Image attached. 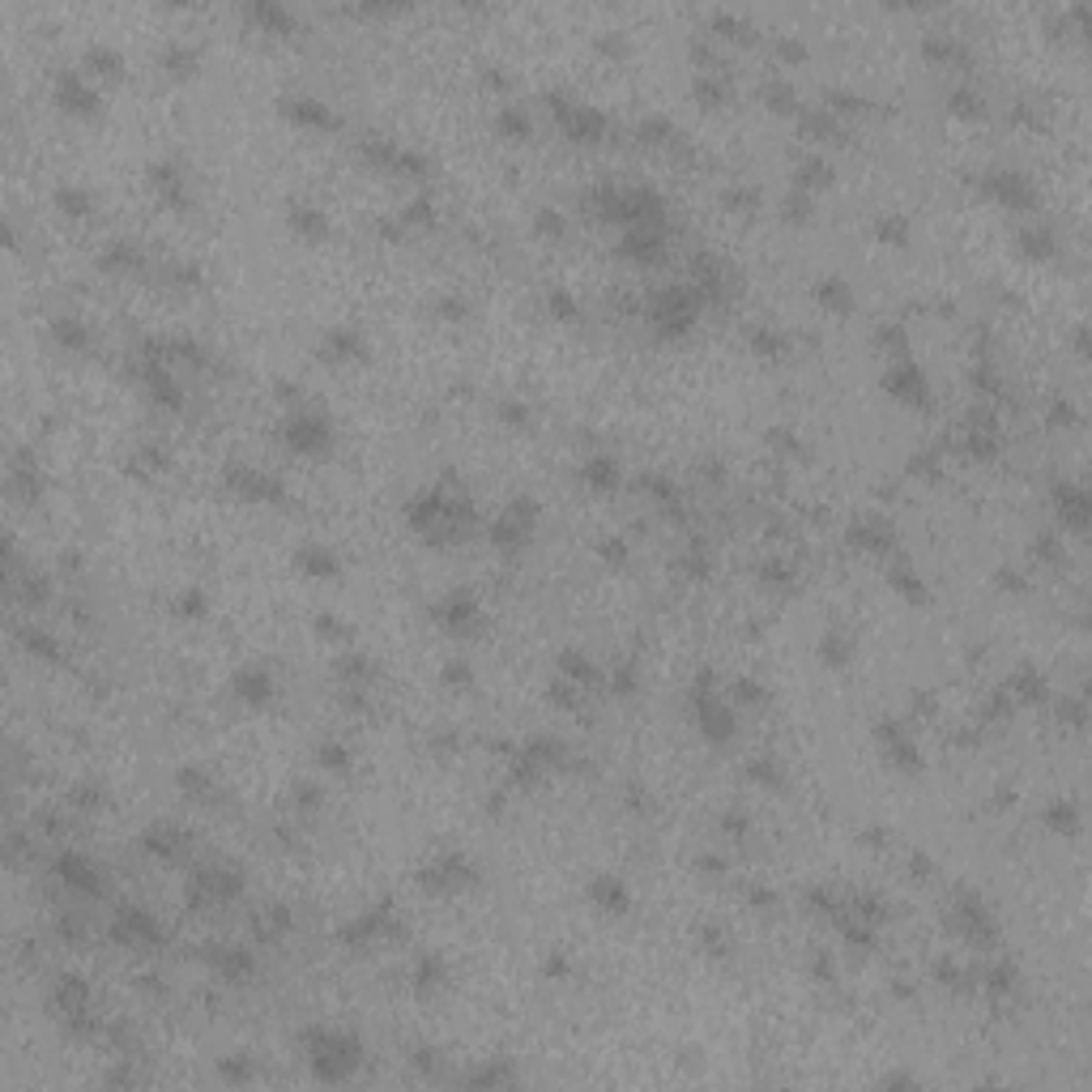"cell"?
Instances as JSON below:
<instances>
[{
    "mask_svg": "<svg viewBox=\"0 0 1092 1092\" xmlns=\"http://www.w3.org/2000/svg\"><path fill=\"white\" fill-rule=\"evenodd\" d=\"M304 1041H308L312 1075H316L320 1084L350 1080V1071L359 1067V1058H363L359 1037H350V1033H312V1037H304Z\"/></svg>",
    "mask_w": 1092,
    "mask_h": 1092,
    "instance_id": "cell-1",
    "label": "cell"
},
{
    "mask_svg": "<svg viewBox=\"0 0 1092 1092\" xmlns=\"http://www.w3.org/2000/svg\"><path fill=\"white\" fill-rule=\"evenodd\" d=\"M282 440L295 448V453H324L333 444V427L329 418L316 414V410H295L282 427Z\"/></svg>",
    "mask_w": 1092,
    "mask_h": 1092,
    "instance_id": "cell-2",
    "label": "cell"
},
{
    "mask_svg": "<svg viewBox=\"0 0 1092 1092\" xmlns=\"http://www.w3.org/2000/svg\"><path fill=\"white\" fill-rule=\"evenodd\" d=\"M695 713H700V730L713 743H730L734 739V717H730V708L713 695L708 674H700V682H695Z\"/></svg>",
    "mask_w": 1092,
    "mask_h": 1092,
    "instance_id": "cell-3",
    "label": "cell"
},
{
    "mask_svg": "<svg viewBox=\"0 0 1092 1092\" xmlns=\"http://www.w3.org/2000/svg\"><path fill=\"white\" fill-rule=\"evenodd\" d=\"M986 193L999 205H1007V210H1033V205H1037L1033 184L1024 180V175H1016V171H990L986 175Z\"/></svg>",
    "mask_w": 1092,
    "mask_h": 1092,
    "instance_id": "cell-4",
    "label": "cell"
},
{
    "mask_svg": "<svg viewBox=\"0 0 1092 1092\" xmlns=\"http://www.w3.org/2000/svg\"><path fill=\"white\" fill-rule=\"evenodd\" d=\"M883 389L892 393L896 401H905V405H926L931 401V389H926V376H922V367L918 363H896L892 372H887L883 380Z\"/></svg>",
    "mask_w": 1092,
    "mask_h": 1092,
    "instance_id": "cell-5",
    "label": "cell"
},
{
    "mask_svg": "<svg viewBox=\"0 0 1092 1092\" xmlns=\"http://www.w3.org/2000/svg\"><path fill=\"white\" fill-rule=\"evenodd\" d=\"M435 619H440L448 632H466V627L478 623V602L470 593H448L440 606H435Z\"/></svg>",
    "mask_w": 1092,
    "mask_h": 1092,
    "instance_id": "cell-6",
    "label": "cell"
},
{
    "mask_svg": "<svg viewBox=\"0 0 1092 1092\" xmlns=\"http://www.w3.org/2000/svg\"><path fill=\"white\" fill-rule=\"evenodd\" d=\"M230 487H235L243 499H261V503H282V487L273 483L269 474H256V470H230Z\"/></svg>",
    "mask_w": 1092,
    "mask_h": 1092,
    "instance_id": "cell-7",
    "label": "cell"
},
{
    "mask_svg": "<svg viewBox=\"0 0 1092 1092\" xmlns=\"http://www.w3.org/2000/svg\"><path fill=\"white\" fill-rule=\"evenodd\" d=\"M1054 503H1058V516H1062V521H1067L1071 529H1084V525H1088V495H1084V487L1058 483V487H1054Z\"/></svg>",
    "mask_w": 1092,
    "mask_h": 1092,
    "instance_id": "cell-8",
    "label": "cell"
},
{
    "mask_svg": "<svg viewBox=\"0 0 1092 1092\" xmlns=\"http://www.w3.org/2000/svg\"><path fill=\"white\" fill-rule=\"evenodd\" d=\"M116 935H124L128 943H158V939H162V931L154 926V918H149L145 909H120Z\"/></svg>",
    "mask_w": 1092,
    "mask_h": 1092,
    "instance_id": "cell-9",
    "label": "cell"
},
{
    "mask_svg": "<svg viewBox=\"0 0 1092 1092\" xmlns=\"http://www.w3.org/2000/svg\"><path fill=\"white\" fill-rule=\"evenodd\" d=\"M282 112L291 116V120H299V124H308V128H333L337 124V120L324 112L320 99H286Z\"/></svg>",
    "mask_w": 1092,
    "mask_h": 1092,
    "instance_id": "cell-10",
    "label": "cell"
},
{
    "mask_svg": "<svg viewBox=\"0 0 1092 1092\" xmlns=\"http://www.w3.org/2000/svg\"><path fill=\"white\" fill-rule=\"evenodd\" d=\"M589 900L597 909H606V913H623L627 909V887L623 879H614V875H597L593 887H589Z\"/></svg>",
    "mask_w": 1092,
    "mask_h": 1092,
    "instance_id": "cell-11",
    "label": "cell"
},
{
    "mask_svg": "<svg viewBox=\"0 0 1092 1092\" xmlns=\"http://www.w3.org/2000/svg\"><path fill=\"white\" fill-rule=\"evenodd\" d=\"M235 695L243 704H252V708H261L273 700V678L265 670H248V674H239L235 678Z\"/></svg>",
    "mask_w": 1092,
    "mask_h": 1092,
    "instance_id": "cell-12",
    "label": "cell"
},
{
    "mask_svg": "<svg viewBox=\"0 0 1092 1092\" xmlns=\"http://www.w3.org/2000/svg\"><path fill=\"white\" fill-rule=\"evenodd\" d=\"M94 90L81 81L77 73H64L60 77V107H68V112H94Z\"/></svg>",
    "mask_w": 1092,
    "mask_h": 1092,
    "instance_id": "cell-13",
    "label": "cell"
},
{
    "mask_svg": "<svg viewBox=\"0 0 1092 1092\" xmlns=\"http://www.w3.org/2000/svg\"><path fill=\"white\" fill-rule=\"evenodd\" d=\"M815 299H819V304H824L828 312H850V308H854V291H850V286H845L841 278H832V273L815 282Z\"/></svg>",
    "mask_w": 1092,
    "mask_h": 1092,
    "instance_id": "cell-14",
    "label": "cell"
},
{
    "mask_svg": "<svg viewBox=\"0 0 1092 1092\" xmlns=\"http://www.w3.org/2000/svg\"><path fill=\"white\" fill-rule=\"evenodd\" d=\"M56 870H60V879H68L73 887H86V892H99V875H94V866L90 862H81L77 854H60V862H56Z\"/></svg>",
    "mask_w": 1092,
    "mask_h": 1092,
    "instance_id": "cell-15",
    "label": "cell"
},
{
    "mask_svg": "<svg viewBox=\"0 0 1092 1092\" xmlns=\"http://www.w3.org/2000/svg\"><path fill=\"white\" fill-rule=\"evenodd\" d=\"M299 568H304L308 577H337L341 572L337 555H329L324 546H304V551H299Z\"/></svg>",
    "mask_w": 1092,
    "mask_h": 1092,
    "instance_id": "cell-16",
    "label": "cell"
},
{
    "mask_svg": "<svg viewBox=\"0 0 1092 1092\" xmlns=\"http://www.w3.org/2000/svg\"><path fill=\"white\" fill-rule=\"evenodd\" d=\"M291 226L308 239H324V230H329V222H324V214L316 205H291Z\"/></svg>",
    "mask_w": 1092,
    "mask_h": 1092,
    "instance_id": "cell-17",
    "label": "cell"
},
{
    "mask_svg": "<svg viewBox=\"0 0 1092 1092\" xmlns=\"http://www.w3.org/2000/svg\"><path fill=\"white\" fill-rule=\"evenodd\" d=\"M145 385H149V393H154L158 405H171V410L180 405V385L171 380L167 367H149V372H145Z\"/></svg>",
    "mask_w": 1092,
    "mask_h": 1092,
    "instance_id": "cell-18",
    "label": "cell"
},
{
    "mask_svg": "<svg viewBox=\"0 0 1092 1092\" xmlns=\"http://www.w3.org/2000/svg\"><path fill=\"white\" fill-rule=\"evenodd\" d=\"M210 960L222 968V977H230V981H239V977L252 973V956L248 951H235V947H218V951H210Z\"/></svg>",
    "mask_w": 1092,
    "mask_h": 1092,
    "instance_id": "cell-19",
    "label": "cell"
},
{
    "mask_svg": "<svg viewBox=\"0 0 1092 1092\" xmlns=\"http://www.w3.org/2000/svg\"><path fill=\"white\" fill-rule=\"evenodd\" d=\"M581 478L589 487H597V491H610L614 483H619V466H614L610 457H589V461H585V470H581Z\"/></svg>",
    "mask_w": 1092,
    "mask_h": 1092,
    "instance_id": "cell-20",
    "label": "cell"
},
{
    "mask_svg": "<svg viewBox=\"0 0 1092 1092\" xmlns=\"http://www.w3.org/2000/svg\"><path fill=\"white\" fill-rule=\"evenodd\" d=\"M141 845L154 858H175L180 854V832H171V828H149L145 837H141Z\"/></svg>",
    "mask_w": 1092,
    "mask_h": 1092,
    "instance_id": "cell-21",
    "label": "cell"
},
{
    "mask_svg": "<svg viewBox=\"0 0 1092 1092\" xmlns=\"http://www.w3.org/2000/svg\"><path fill=\"white\" fill-rule=\"evenodd\" d=\"M1058 243L1049 239V230H1020V252L1024 256H1033V261H1045V256H1054Z\"/></svg>",
    "mask_w": 1092,
    "mask_h": 1092,
    "instance_id": "cell-22",
    "label": "cell"
},
{
    "mask_svg": "<svg viewBox=\"0 0 1092 1092\" xmlns=\"http://www.w3.org/2000/svg\"><path fill=\"white\" fill-rule=\"evenodd\" d=\"M252 18L261 22V26H269V31H291V26H295L291 9H286V5H269V0L252 5Z\"/></svg>",
    "mask_w": 1092,
    "mask_h": 1092,
    "instance_id": "cell-23",
    "label": "cell"
},
{
    "mask_svg": "<svg viewBox=\"0 0 1092 1092\" xmlns=\"http://www.w3.org/2000/svg\"><path fill=\"white\" fill-rule=\"evenodd\" d=\"M329 354H333V359H363L367 346L359 341V333H341V329H333V333H329Z\"/></svg>",
    "mask_w": 1092,
    "mask_h": 1092,
    "instance_id": "cell-24",
    "label": "cell"
},
{
    "mask_svg": "<svg viewBox=\"0 0 1092 1092\" xmlns=\"http://www.w3.org/2000/svg\"><path fill=\"white\" fill-rule=\"evenodd\" d=\"M162 64H167V73H193L197 68V47L171 43L167 51H162Z\"/></svg>",
    "mask_w": 1092,
    "mask_h": 1092,
    "instance_id": "cell-25",
    "label": "cell"
},
{
    "mask_svg": "<svg viewBox=\"0 0 1092 1092\" xmlns=\"http://www.w3.org/2000/svg\"><path fill=\"white\" fill-rule=\"evenodd\" d=\"M564 670H568L564 682H577V687H581V682H597V670L581 658V653H572V649L564 653Z\"/></svg>",
    "mask_w": 1092,
    "mask_h": 1092,
    "instance_id": "cell-26",
    "label": "cell"
},
{
    "mask_svg": "<svg viewBox=\"0 0 1092 1092\" xmlns=\"http://www.w3.org/2000/svg\"><path fill=\"white\" fill-rule=\"evenodd\" d=\"M499 132H503V136H516V141H525V136H529V120H525L521 107H503V112H499Z\"/></svg>",
    "mask_w": 1092,
    "mask_h": 1092,
    "instance_id": "cell-27",
    "label": "cell"
},
{
    "mask_svg": "<svg viewBox=\"0 0 1092 1092\" xmlns=\"http://www.w3.org/2000/svg\"><path fill=\"white\" fill-rule=\"evenodd\" d=\"M56 1003L64 1007V1012H77L81 1003H86V986H81L77 977H60V986H56Z\"/></svg>",
    "mask_w": 1092,
    "mask_h": 1092,
    "instance_id": "cell-28",
    "label": "cell"
},
{
    "mask_svg": "<svg viewBox=\"0 0 1092 1092\" xmlns=\"http://www.w3.org/2000/svg\"><path fill=\"white\" fill-rule=\"evenodd\" d=\"M926 56L943 60V64H956V60H964V47L956 43V39H926Z\"/></svg>",
    "mask_w": 1092,
    "mask_h": 1092,
    "instance_id": "cell-29",
    "label": "cell"
},
{
    "mask_svg": "<svg viewBox=\"0 0 1092 1092\" xmlns=\"http://www.w3.org/2000/svg\"><path fill=\"white\" fill-rule=\"evenodd\" d=\"M819 653H824L828 666H845V662H850V640H845L841 632H828L824 645H819Z\"/></svg>",
    "mask_w": 1092,
    "mask_h": 1092,
    "instance_id": "cell-30",
    "label": "cell"
},
{
    "mask_svg": "<svg viewBox=\"0 0 1092 1092\" xmlns=\"http://www.w3.org/2000/svg\"><path fill=\"white\" fill-rule=\"evenodd\" d=\"M1045 819H1049V828H1058V832H1080V811H1075L1071 802H1058V807H1049Z\"/></svg>",
    "mask_w": 1092,
    "mask_h": 1092,
    "instance_id": "cell-31",
    "label": "cell"
},
{
    "mask_svg": "<svg viewBox=\"0 0 1092 1092\" xmlns=\"http://www.w3.org/2000/svg\"><path fill=\"white\" fill-rule=\"evenodd\" d=\"M695 99H700L704 107H717L721 99H726V86H721L713 73H700V81H695Z\"/></svg>",
    "mask_w": 1092,
    "mask_h": 1092,
    "instance_id": "cell-32",
    "label": "cell"
},
{
    "mask_svg": "<svg viewBox=\"0 0 1092 1092\" xmlns=\"http://www.w3.org/2000/svg\"><path fill=\"white\" fill-rule=\"evenodd\" d=\"M440 981H444V964L435 960V956H427V960L418 964V977H414V986H418L422 994H427V990H435V986H440Z\"/></svg>",
    "mask_w": 1092,
    "mask_h": 1092,
    "instance_id": "cell-33",
    "label": "cell"
},
{
    "mask_svg": "<svg viewBox=\"0 0 1092 1092\" xmlns=\"http://www.w3.org/2000/svg\"><path fill=\"white\" fill-rule=\"evenodd\" d=\"M86 64L94 68V73H120V56L112 47H90L86 51Z\"/></svg>",
    "mask_w": 1092,
    "mask_h": 1092,
    "instance_id": "cell-34",
    "label": "cell"
},
{
    "mask_svg": "<svg viewBox=\"0 0 1092 1092\" xmlns=\"http://www.w3.org/2000/svg\"><path fill=\"white\" fill-rule=\"evenodd\" d=\"M764 99H768L772 112H789V107H794V90H789L785 81H768V86H764Z\"/></svg>",
    "mask_w": 1092,
    "mask_h": 1092,
    "instance_id": "cell-35",
    "label": "cell"
},
{
    "mask_svg": "<svg viewBox=\"0 0 1092 1092\" xmlns=\"http://www.w3.org/2000/svg\"><path fill=\"white\" fill-rule=\"evenodd\" d=\"M51 329H56V337H60V346H73V350H77V346H86V329H81V324H77V320H68V316H60L56 324H51Z\"/></svg>",
    "mask_w": 1092,
    "mask_h": 1092,
    "instance_id": "cell-36",
    "label": "cell"
},
{
    "mask_svg": "<svg viewBox=\"0 0 1092 1092\" xmlns=\"http://www.w3.org/2000/svg\"><path fill=\"white\" fill-rule=\"evenodd\" d=\"M747 776H751V781H760V785H768V789L781 785V772H776V764H772V760H756V764H747Z\"/></svg>",
    "mask_w": 1092,
    "mask_h": 1092,
    "instance_id": "cell-37",
    "label": "cell"
},
{
    "mask_svg": "<svg viewBox=\"0 0 1092 1092\" xmlns=\"http://www.w3.org/2000/svg\"><path fill=\"white\" fill-rule=\"evenodd\" d=\"M905 235H909V222L905 218H879V239L883 243H905Z\"/></svg>",
    "mask_w": 1092,
    "mask_h": 1092,
    "instance_id": "cell-38",
    "label": "cell"
},
{
    "mask_svg": "<svg viewBox=\"0 0 1092 1092\" xmlns=\"http://www.w3.org/2000/svg\"><path fill=\"white\" fill-rule=\"evenodd\" d=\"M56 201H60V210H64V214H86V210H90V197L81 193V188H60Z\"/></svg>",
    "mask_w": 1092,
    "mask_h": 1092,
    "instance_id": "cell-39",
    "label": "cell"
},
{
    "mask_svg": "<svg viewBox=\"0 0 1092 1092\" xmlns=\"http://www.w3.org/2000/svg\"><path fill=\"white\" fill-rule=\"evenodd\" d=\"M811 184H828V162H819V158H807V162H802L798 188H811Z\"/></svg>",
    "mask_w": 1092,
    "mask_h": 1092,
    "instance_id": "cell-40",
    "label": "cell"
},
{
    "mask_svg": "<svg viewBox=\"0 0 1092 1092\" xmlns=\"http://www.w3.org/2000/svg\"><path fill=\"white\" fill-rule=\"evenodd\" d=\"M180 785H184V794H210V776H205L201 768H180Z\"/></svg>",
    "mask_w": 1092,
    "mask_h": 1092,
    "instance_id": "cell-41",
    "label": "cell"
},
{
    "mask_svg": "<svg viewBox=\"0 0 1092 1092\" xmlns=\"http://www.w3.org/2000/svg\"><path fill=\"white\" fill-rule=\"evenodd\" d=\"M986 986H990V990H999V994H1003V990H1012V986H1016V968H1012V964H994L990 973H986Z\"/></svg>",
    "mask_w": 1092,
    "mask_h": 1092,
    "instance_id": "cell-42",
    "label": "cell"
},
{
    "mask_svg": "<svg viewBox=\"0 0 1092 1092\" xmlns=\"http://www.w3.org/2000/svg\"><path fill=\"white\" fill-rule=\"evenodd\" d=\"M103 265H107V269H132V265H141V252H132V248H124V243H120V248L107 252Z\"/></svg>",
    "mask_w": 1092,
    "mask_h": 1092,
    "instance_id": "cell-43",
    "label": "cell"
},
{
    "mask_svg": "<svg viewBox=\"0 0 1092 1092\" xmlns=\"http://www.w3.org/2000/svg\"><path fill=\"white\" fill-rule=\"evenodd\" d=\"M951 112H960V116H981L977 94H973V90H956V94H951Z\"/></svg>",
    "mask_w": 1092,
    "mask_h": 1092,
    "instance_id": "cell-44",
    "label": "cell"
},
{
    "mask_svg": "<svg viewBox=\"0 0 1092 1092\" xmlns=\"http://www.w3.org/2000/svg\"><path fill=\"white\" fill-rule=\"evenodd\" d=\"M180 614H184V619H201V614H205V593H201V589L184 593V597H180Z\"/></svg>",
    "mask_w": 1092,
    "mask_h": 1092,
    "instance_id": "cell-45",
    "label": "cell"
},
{
    "mask_svg": "<svg viewBox=\"0 0 1092 1092\" xmlns=\"http://www.w3.org/2000/svg\"><path fill=\"white\" fill-rule=\"evenodd\" d=\"M892 585H896L900 593H909L913 602H922V597H926V589H922L918 581H913V572H896V577H892Z\"/></svg>",
    "mask_w": 1092,
    "mask_h": 1092,
    "instance_id": "cell-46",
    "label": "cell"
},
{
    "mask_svg": "<svg viewBox=\"0 0 1092 1092\" xmlns=\"http://www.w3.org/2000/svg\"><path fill=\"white\" fill-rule=\"evenodd\" d=\"M760 577L768 581V585H776V589H781V585H789V577H794V572H789L785 564H764V572H760Z\"/></svg>",
    "mask_w": 1092,
    "mask_h": 1092,
    "instance_id": "cell-47",
    "label": "cell"
},
{
    "mask_svg": "<svg viewBox=\"0 0 1092 1092\" xmlns=\"http://www.w3.org/2000/svg\"><path fill=\"white\" fill-rule=\"evenodd\" d=\"M662 132H670V124H666V120H658V116H653V120H645V124H640V136H645V141H666Z\"/></svg>",
    "mask_w": 1092,
    "mask_h": 1092,
    "instance_id": "cell-48",
    "label": "cell"
},
{
    "mask_svg": "<svg viewBox=\"0 0 1092 1092\" xmlns=\"http://www.w3.org/2000/svg\"><path fill=\"white\" fill-rule=\"evenodd\" d=\"M538 230H546V235H564V218H559L555 210H542L538 214Z\"/></svg>",
    "mask_w": 1092,
    "mask_h": 1092,
    "instance_id": "cell-49",
    "label": "cell"
},
{
    "mask_svg": "<svg viewBox=\"0 0 1092 1092\" xmlns=\"http://www.w3.org/2000/svg\"><path fill=\"white\" fill-rule=\"evenodd\" d=\"M551 308H555V316H564V320L577 316V304H572V295H564V291L551 295Z\"/></svg>",
    "mask_w": 1092,
    "mask_h": 1092,
    "instance_id": "cell-50",
    "label": "cell"
},
{
    "mask_svg": "<svg viewBox=\"0 0 1092 1092\" xmlns=\"http://www.w3.org/2000/svg\"><path fill=\"white\" fill-rule=\"evenodd\" d=\"M26 645H31L35 653H43V658H56V645H51L43 632H26Z\"/></svg>",
    "mask_w": 1092,
    "mask_h": 1092,
    "instance_id": "cell-51",
    "label": "cell"
},
{
    "mask_svg": "<svg viewBox=\"0 0 1092 1092\" xmlns=\"http://www.w3.org/2000/svg\"><path fill=\"white\" fill-rule=\"evenodd\" d=\"M444 678L453 682V687H466V682H470V666H466V662H453V666H444Z\"/></svg>",
    "mask_w": 1092,
    "mask_h": 1092,
    "instance_id": "cell-52",
    "label": "cell"
},
{
    "mask_svg": "<svg viewBox=\"0 0 1092 1092\" xmlns=\"http://www.w3.org/2000/svg\"><path fill=\"white\" fill-rule=\"evenodd\" d=\"M320 760L329 764V768H346V747H337V743L320 747Z\"/></svg>",
    "mask_w": 1092,
    "mask_h": 1092,
    "instance_id": "cell-53",
    "label": "cell"
},
{
    "mask_svg": "<svg viewBox=\"0 0 1092 1092\" xmlns=\"http://www.w3.org/2000/svg\"><path fill=\"white\" fill-rule=\"evenodd\" d=\"M776 51H781V56H789V60H802V56H807V51H802V43H794V39H781V47H776Z\"/></svg>",
    "mask_w": 1092,
    "mask_h": 1092,
    "instance_id": "cell-54",
    "label": "cell"
},
{
    "mask_svg": "<svg viewBox=\"0 0 1092 1092\" xmlns=\"http://www.w3.org/2000/svg\"><path fill=\"white\" fill-rule=\"evenodd\" d=\"M503 418H508V422H525V405L508 401V405H503Z\"/></svg>",
    "mask_w": 1092,
    "mask_h": 1092,
    "instance_id": "cell-55",
    "label": "cell"
},
{
    "mask_svg": "<svg viewBox=\"0 0 1092 1092\" xmlns=\"http://www.w3.org/2000/svg\"><path fill=\"white\" fill-rule=\"evenodd\" d=\"M606 559H614V564H623V559H627L623 542H606Z\"/></svg>",
    "mask_w": 1092,
    "mask_h": 1092,
    "instance_id": "cell-56",
    "label": "cell"
}]
</instances>
